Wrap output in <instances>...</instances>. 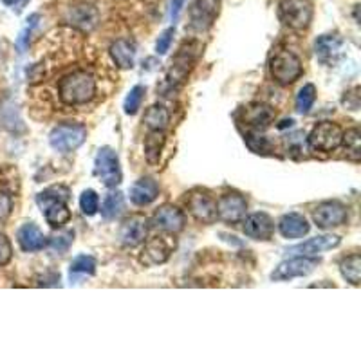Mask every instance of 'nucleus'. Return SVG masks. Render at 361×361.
I'll list each match as a JSON object with an SVG mask.
<instances>
[{"label": "nucleus", "instance_id": "obj_12", "mask_svg": "<svg viewBox=\"0 0 361 361\" xmlns=\"http://www.w3.org/2000/svg\"><path fill=\"white\" fill-rule=\"evenodd\" d=\"M221 9V0H193L190 8V27L204 33L214 25Z\"/></svg>", "mask_w": 361, "mask_h": 361}, {"label": "nucleus", "instance_id": "obj_34", "mask_svg": "<svg viewBox=\"0 0 361 361\" xmlns=\"http://www.w3.org/2000/svg\"><path fill=\"white\" fill-rule=\"evenodd\" d=\"M73 231H63V233H58L54 237H51V240L47 244L51 246V250L58 251V253H66L69 250V246L73 244Z\"/></svg>", "mask_w": 361, "mask_h": 361}, {"label": "nucleus", "instance_id": "obj_35", "mask_svg": "<svg viewBox=\"0 0 361 361\" xmlns=\"http://www.w3.org/2000/svg\"><path fill=\"white\" fill-rule=\"evenodd\" d=\"M246 143L255 154H267L271 150L269 140L264 135H247Z\"/></svg>", "mask_w": 361, "mask_h": 361}, {"label": "nucleus", "instance_id": "obj_25", "mask_svg": "<svg viewBox=\"0 0 361 361\" xmlns=\"http://www.w3.org/2000/svg\"><path fill=\"white\" fill-rule=\"evenodd\" d=\"M96 271V260L90 255H80L71 262L69 267V279L73 282H78V279L92 276Z\"/></svg>", "mask_w": 361, "mask_h": 361}, {"label": "nucleus", "instance_id": "obj_16", "mask_svg": "<svg viewBox=\"0 0 361 361\" xmlns=\"http://www.w3.org/2000/svg\"><path fill=\"white\" fill-rule=\"evenodd\" d=\"M243 231L253 240H269L275 235V222L267 214H251L243 219Z\"/></svg>", "mask_w": 361, "mask_h": 361}, {"label": "nucleus", "instance_id": "obj_20", "mask_svg": "<svg viewBox=\"0 0 361 361\" xmlns=\"http://www.w3.org/2000/svg\"><path fill=\"white\" fill-rule=\"evenodd\" d=\"M159 195V185L152 177H141L130 188V201L135 206H148Z\"/></svg>", "mask_w": 361, "mask_h": 361}, {"label": "nucleus", "instance_id": "obj_41", "mask_svg": "<svg viewBox=\"0 0 361 361\" xmlns=\"http://www.w3.org/2000/svg\"><path fill=\"white\" fill-rule=\"evenodd\" d=\"M2 2H4L8 8L15 9V11L18 13V11H22V9L25 8V4H27L29 0H2Z\"/></svg>", "mask_w": 361, "mask_h": 361}, {"label": "nucleus", "instance_id": "obj_29", "mask_svg": "<svg viewBox=\"0 0 361 361\" xmlns=\"http://www.w3.org/2000/svg\"><path fill=\"white\" fill-rule=\"evenodd\" d=\"M341 145H343L347 157L354 163H357L361 157V132L360 128H349L347 132H343V137H341Z\"/></svg>", "mask_w": 361, "mask_h": 361}, {"label": "nucleus", "instance_id": "obj_17", "mask_svg": "<svg viewBox=\"0 0 361 361\" xmlns=\"http://www.w3.org/2000/svg\"><path fill=\"white\" fill-rule=\"evenodd\" d=\"M66 20L80 31H92L99 22V11L92 4H74L66 15Z\"/></svg>", "mask_w": 361, "mask_h": 361}, {"label": "nucleus", "instance_id": "obj_21", "mask_svg": "<svg viewBox=\"0 0 361 361\" xmlns=\"http://www.w3.org/2000/svg\"><path fill=\"white\" fill-rule=\"evenodd\" d=\"M341 238L338 235H318L314 238H309L307 243H302L298 246L291 247V253L296 255H318V253H324V251L329 250H334V247L340 246Z\"/></svg>", "mask_w": 361, "mask_h": 361}, {"label": "nucleus", "instance_id": "obj_39", "mask_svg": "<svg viewBox=\"0 0 361 361\" xmlns=\"http://www.w3.org/2000/svg\"><path fill=\"white\" fill-rule=\"evenodd\" d=\"M11 209H13L11 195H8V193H4V192H0V222L6 221V219L11 215Z\"/></svg>", "mask_w": 361, "mask_h": 361}, {"label": "nucleus", "instance_id": "obj_15", "mask_svg": "<svg viewBox=\"0 0 361 361\" xmlns=\"http://www.w3.org/2000/svg\"><path fill=\"white\" fill-rule=\"evenodd\" d=\"M186 217L179 208L172 204H164L157 209L152 217V226L163 233L176 235L185 230Z\"/></svg>", "mask_w": 361, "mask_h": 361}, {"label": "nucleus", "instance_id": "obj_31", "mask_svg": "<svg viewBox=\"0 0 361 361\" xmlns=\"http://www.w3.org/2000/svg\"><path fill=\"white\" fill-rule=\"evenodd\" d=\"M316 102V87L312 85V83H307V85H304L302 89L298 90V94H296V111L300 112V114H305V112L311 111V107L314 105Z\"/></svg>", "mask_w": 361, "mask_h": 361}, {"label": "nucleus", "instance_id": "obj_32", "mask_svg": "<svg viewBox=\"0 0 361 361\" xmlns=\"http://www.w3.org/2000/svg\"><path fill=\"white\" fill-rule=\"evenodd\" d=\"M145 92H147V89H145L143 85L132 87L130 92H128L127 98H125V103H123L125 114L134 116L135 112L140 111L141 103H143V98H145Z\"/></svg>", "mask_w": 361, "mask_h": 361}, {"label": "nucleus", "instance_id": "obj_19", "mask_svg": "<svg viewBox=\"0 0 361 361\" xmlns=\"http://www.w3.org/2000/svg\"><path fill=\"white\" fill-rule=\"evenodd\" d=\"M276 118L275 109L266 105V103H251L244 109V123L255 130H262L269 127Z\"/></svg>", "mask_w": 361, "mask_h": 361}, {"label": "nucleus", "instance_id": "obj_3", "mask_svg": "<svg viewBox=\"0 0 361 361\" xmlns=\"http://www.w3.org/2000/svg\"><path fill=\"white\" fill-rule=\"evenodd\" d=\"M269 74L279 85H291L304 74V66L295 53L279 49L269 60Z\"/></svg>", "mask_w": 361, "mask_h": 361}, {"label": "nucleus", "instance_id": "obj_10", "mask_svg": "<svg viewBox=\"0 0 361 361\" xmlns=\"http://www.w3.org/2000/svg\"><path fill=\"white\" fill-rule=\"evenodd\" d=\"M186 206L192 217L202 224H212L217 221V201L202 190L190 192L186 197Z\"/></svg>", "mask_w": 361, "mask_h": 361}, {"label": "nucleus", "instance_id": "obj_9", "mask_svg": "<svg viewBox=\"0 0 361 361\" xmlns=\"http://www.w3.org/2000/svg\"><path fill=\"white\" fill-rule=\"evenodd\" d=\"M176 243L172 240V237H154L145 240V246L141 247L140 253V262L147 267L161 266L166 260L170 259Z\"/></svg>", "mask_w": 361, "mask_h": 361}, {"label": "nucleus", "instance_id": "obj_7", "mask_svg": "<svg viewBox=\"0 0 361 361\" xmlns=\"http://www.w3.org/2000/svg\"><path fill=\"white\" fill-rule=\"evenodd\" d=\"M94 173L107 188H116L121 183V166L114 148H99L94 161Z\"/></svg>", "mask_w": 361, "mask_h": 361}, {"label": "nucleus", "instance_id": "obj_6", "mask_svg": "<svg viewBox=\"0 0 361 361\" xmlns=\"http://www.w3.org/2000/svg\"><path fill=\"white\" fill-rule=\"evenodd\" d=\"M341 137H343V130L340 125L333 123V121H322L312 128L307 143L316 152L329 154L341 147Z\"/></svg>", "mask_w": 361, "mask_h": 361}, {"label": "nucleus", "instance_id": "obj_38", "mask_svg": "<svg viewBox=\"0 0 361 361\" xmlns=\"http://www.w3.org/2000/svg\"><path fill=\"white\" fill-rule=\"evenodd\" d=\"M13 259V246L9 243V238L6 235L0 233V266H6L9 264V260Z\"/></svg>", "mask_w": 361, "mask_h": 361}, {"label": "nucleus", "instance_id": "obj_28", "mask_svg": "<svg viewBox=\"0 0 361 361\" xmlns=\"http://www.w3.org/2000/svg\"><path fill=\"white\" fill-rule=\"evenodd\" d=\"M341 276L353 286H360L361 282V257L360 255H350L340 264Z\"/></svg>", "mask_w": 361, "mask_h": 361}, {"label": "nucleus", "instance_id": "obj_26", "mask_svg": "<svg viewBox=\"0 0 361 361\" xmlns=\"http://www.w3.org/2000/svg\"><path fill=\"white\" fill-rule=\"evenodd\" d=\"M143 123L147 125L148 130H163L169 127L170 123V112L163 107V105H152L145 112Z\"/></svg>", "mask_w": 361, "mask_h": 361}, {"label": "nucleus", "instance_id": "obj_18", "mask_svg": "<svg viewBox=\"0 0 361 361\" xmlns=\"http://www.w3.org/2000/svg\"><path fill=\"white\" fill-rule=\"evenodd\" d=\"M17 240L18 246L25 253H37V251H42L47 246V237H45L44 231L35 222H27V224L18 228Z\"/></svg>", "mask_w": 361, "mask_h": 361}, {"label": "nucleus", "instance_id": "obj_22", "mask_svg": "<svg viewBox=\"0 0 361 361\" xmlns=\"http://www.w3.org/2000/svg\"><path fill=\"white\" fill-rule=\"evenodd\" d=\"M341 45H343V40L338 35H322L314 42V53L320 62H336V58L341 54Z\"/></svg>", "mask_w": 361, "mask_h": 361}, {"label": "nucleus", "instance_id": "obj_1", "mask_svg": "<svg viewBox=\"0 0 361 361\" xmlns=\"http://www.w3.org/2000/svg\"><path fill=\"white\" fill-rule=\"evenodd\" d=\"M58 96L62 103L74 107V105H85L96 96V80L87 71H73L63 76L58 83Z\"/></svg>", "mask_w": 361, "mask_h": 361}, {"label": "nucleus", "instance_id": "obj_27", "mask_svg": "<svg viewBox=\"0 0 361 361\" xmlns=\"http://www.w3.org/2000/svg\"><path fill=\"white\" fill-rule=\"evenodd\" d=\"M123 209H125V197L121 192H111L107 197L103 199V204H102L103 219L112 221V219L119 217Z\"/></svg>", "mask_w": 361, "mask_h": 361}, {"label": "nucleus", "instance_id": "obj_13", "mask_svg": "<svg viewBox=\"0 0 361 361\" xmlns=\"http://www.w3.org/2000/svg\"><path fill=\"white\" fill-rule=\"evenodd\" d=\"M247 202L240 193H224L217 201V219L228 224H237L246 217Z\"/></svg>", "mask_w": 361, "mask_h": 361}, {"label": "nucleus", "instance_id": "obj_5", "mask_svg": "<svg viewBox=\"0 0 361 361\" xmlns=\"http://www.w3.org/2000/svg\"><path fill=\"white\" fill-rule=\"evenodd\" d=\"M87 137V128L82 123H62L54 127L49 134V145L60 154H71L78 150Z\"/></svg>", "mask_w": 361, "mask_h": 361}, {"label": "nucleus", "instance_id": "obj_30", "mask_svg": "<svg viewBox=\"0 0 361 361\" xmlns=\"http://www.w3.org/2000/svg\"><path fill=\"white\" fill-rule=\"evenodd\" d=\"M164 143L163 130H150L145 140V156H147L148 163L156 164L159 161L161 148Z\"/></svg>", "mask_w": 361, "mask_h": 361}, {"label": "nucleus", "instance_id": "obj_36", "mask_svg": "<svg viewBox=\"0 0 361 361\" xmlns=\"http://www.w3.org/2000/svg\"><path fill=\"white\" fill-rule=\"evenodd\" d=\"M173 37H176V29H173V27L164 29V31L159 35V38H157V42H156V53L157 54L169 53L170 45H172V42H173Z\"/></svg>", "mask_w": 361, "mask_h": 361}, {"label": "nucleus", "instance_id": "obj_23", "mask_svg": "<svg viewBox=\"0 0 361 361\" xmlns=\"http://www.w3.org/2000/svg\"><path fill=\"white\" fill-rule=\"evenodd\" d=\"M311 226L302 214H286L279 221V231L286 238H302L309 233Z\"/></svg>", "mask_w": 361, "mask_h": 361}, {"label": "nucleus", "instance_id": "obj_11", "mask_svg": "<svg viewBox=\"0 0 361 361\" xmlns=\"http://www.w3.org/2000/svg\"><path fill=\"white\" fill-rule=\"evenodd\" d=\"M312 221L322 230H331V228L343 226L345 222L349 221V214H347V208L341 202L325 201L316 206V209L312 212Z\"/></svg>", "mask_w": 361, "mask_h": 361}, {"label": "nucleus", "instance_id": "obj_2", "mask_svg": "<svg viewBox=\"0 0 361 361\" xmlns=\"http://www.w3.org/2000/svg\"><path fill=\"white\" fill-rule=\"evenodd\" d=\"M71 199V190L67 186H51L37 195V204L51 228H62L71 221V209L67 201Z\"/></svg>", "mask_w": 361, "mask_h": 361}, {"label": "nucleus", "instance_id": "obj_8", "mask_svg": "<svg viewBox=\"0 0 361 361\" xmlns=\"http://www.w3.org/2000/svg\"><path fill=\"white\" fill-rule=\"evenodd\" d=\"M318 264H320L318 259L298 255V257H293V259L283 260L282 264H279V267H275V271L271 273V280L273 282H288V280L293 279H302V276L311 275L312 271L318 267Z\"/></svg>", "mask_w": 361, "mask_h": 361}, {"label": "nucleus", "instance_id": "obj_37", "mask_svg": "<svg viewBox=\"0 0 361 361\" xmlns=\"http://www.w3.org/2000/svg\"><path fill=\"white\" fill-rule=\"evenodd\" d=\"M38 20H40V15H31V17H29L27 24H25L24 31H22V33H20V38H18V47H20V49H22V51H24V49H25V47H27V42H29V35L33 33V29H35V27H37Z\"/></svg>", "mask_w": 361, "mask_h": 361}, {"label": "nucleus", "instance_id": "obj_14", "mask_svg": "<svg viewBox=\"0 0 361 361\" xmlns=\"http://www.w3.org/2000/svg\"><path fill=\"white\" fill-rule=\"evenodd\" d=\"M148 230H150V226H148V219L145 217V215H130V217L125 219L123 224H121L119 238H121V243L127 247L141 246V244L147 240Z\"/></svg>", "mask_w": 361, "mask_h": 361}, {"label": "nucleus", "instance_id": "obj_40", "mask_svg": "<svg viewBox=\"0 0 361 361\" xmlns=\"http://www.w3.org/2000/svg\"><path fill=\"white\" fill-rule=\"evenodd\" d=\"M186 6V0H170V11H169V17L170 20L176 22L179 18L180 11L185 9Z\"/></svg>", "mask_w": 361, "mask_h": 361}, {"label": "nucleus", "instance_id": "obj_24", "mask_svg": "<svg viewBox=\"0 0 361 361\" xmlns=\"http://www.w3.org/2000/svg\"><path fill=\"white\" fill-rule=\"evenodd\" d=\"M111 56L119 69H132L135 62V45L127 38H119L111 45Z\"/></svg>", "mask_w": 361, "mask_h": 361}, {"label": "nucleus", "instance_id": "obj_4", "mask_svg": "<svg viewBox=\"0 0 361 361\" xmlns=\"http://www.w3.org/2000/svg\"><path fill=\"white\" fill-rule=\"evenodd\" d=\"M314 9L309 0H280L279 18L293 31H304L311 25Z\"/></svg>", "mask_w": 361, "mask_h": 361}, {"label": "nucleus", "instance_id": "obj_33", "mask_svg": "<svg viewBox=\"0 0 361 361\" xmlns=\"http://www.w3.org/2000/svg\"><path fill=\"white\" fill-rule=\"evenodd\" d=\"M80 208H82V212L85 215H94L98 214L99 209V197L98 193L94 192V190H85V192L82 193V197H80Z\"/></svg>", "mask_w": 361, "mask_h": 361}]
</instances>
